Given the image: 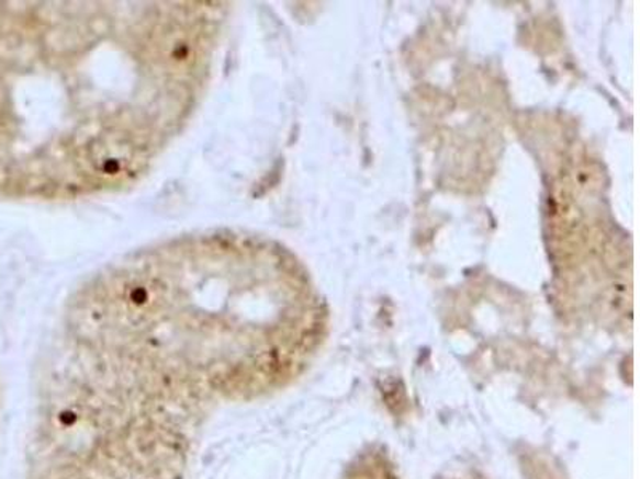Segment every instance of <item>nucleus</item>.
Wrapping results in <instances>:
<instances>
[{"instance_id": "obj_2", "label": "nucleus", "mask_w": 640, "mask_h": 479, "mask_svg": "<svg viewBox=\"0 0 640 479\" xmlns=\"http://www.w3.org/2000/svg\"><path fill=\"white\" fill-rule=\"evenodd\" d=\"M314 324L296 262L222 229L104 265L72 293L63 339L72 373L159 406L265 390L306 351Z\"/></svg>"}, {"instance_id": "obj_1", "label": "nucleus", "mask_w": 640, "mask_h": 479, "mask_svg": "<svg viewBox=\"0 0 640 479\" xmlns=\"http://www.w3.org/2000/svg\"><path fill=\"white\" fill-rule=\"evenodd\" d=\"M231 3L36 2L10 15L0 189L44 202L124 191L212 82Z\"/></svg>"}]
</instances>
